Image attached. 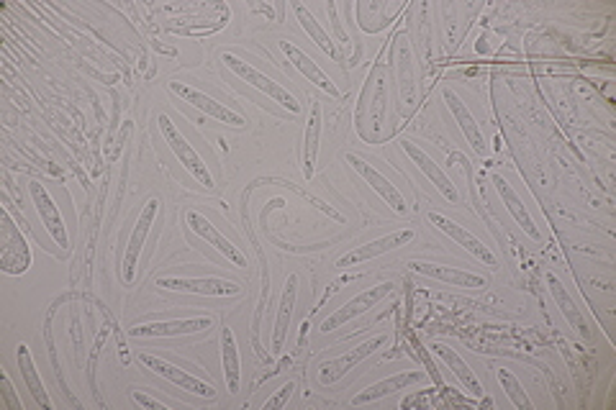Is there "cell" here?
Segmentation results:
<instances>
[{
	"instance_id": "obj_1",
	"label": "cell",
	"mask_w": 616,
	"mask_h": 410,
	"mask_svg": "<svg viewBox=\"0 0 616 410\" xmlns=\"http://www.w3.org/2000/svg\"><path fill=\"white\" fill-rule=\"evenodd\" d=\"M221 62H224V65L229 67V70L234 72L239 80H244L247 85H252V88H257L260 93H265L267 98L273 100V103H278V106H283L288 113H293V116L301 113V103L296 100V95H293L288 88H283L280 82H275L273 77H267L265 72L257 70L255 65H249V62H244V59L234 57L231 52L221 54Z\"/></svg>"
},
{
	"instance_id": "obj_2",
	"label": "cell",
	"mask_w": 616,
	"mask_h": 410,
	"mask_svg": "<svg viewBox=\"0 0 616 410\" xmlns=\"http://www.w3.org/2000/svg\"><path fill=\"white\" fill-rule=\"evenodd\" d=\"M0 270L6 275H26L31 270V246L8 208H0Z\"/></svg>"
},
{
	"instance_id": "obj_3",
	"label": "cell",
	"mask_w": 616,
	"mask_h": 410,
	"mask_svg": "<svg viewBox=\"0 0 616 410\" xmlns=\"http://www.w3.org/2000/svg\"><path fill=\"white\" fill-rule=\"evenodd\" d=\"M157 123H160V131H162V136H165V144L170 147V152L178 157V162L183 164L185 172H188V175L193 177L198 185H203V188H214V177H211V172H208L203 157L196 152V149L190 147V141L185 139L183 131H180L178 126L170 121V116L162 113V116L157 118Z\"/></svg>"
},
{
	"instance_id": "obj_4",
	"label": "cell",
	"mask_w": 616,
	"mask_h": 410,
	"mask_svg": "<svg viewBox=\"0 0 616 410\" xmlns=\"http://www.w3.org/2000/svg\"><path fill=\"white\" fill-rule=\"evenodd\" d=\"M157 213H160V200L149 198L147 203H144L142 213H139L137 223H134V229H131L129 241H126L124 264H121V280H124V285H131L134 277H137L139 257H142V249H144V244H147L149 231H152Z\"/></svg>"
},
{
	"instance_id": "obj_5",
	"label": "cell",
	"mask_w": 616,
	"mask_h": 410,
	"mask_svg": "<svg viewBox=\"0 0 616 410\" xmlns=\"http://www.w3.org/2000/svg\"><path fill=\"white\" fill-rule=\"evenodd\" d=\"M388 295H393V282H380V285L362 290L360 295H355L352 300H347L342 308H337L332 316H326L324 323H321V331H324V334H329V331H337V328L347 326V323L355 321V318H360V316H365L368 311H373L375 305L383 303Z\"/></svg>"
},
{
	"instance_id": "obj_6",
	"label": "cell",
	"mask_w": 616,
	"mask_h": 410,
	"mask_svg": "<svg viewBox=\"0 0 616 410\" xmlns=\"http://www.w3.org/2000/svg\"><path fill=\"white\" fill-rule=\"evenodd\" d=\"M167 90H170L175 98L185 100L188 106L198 108V111L206 113L208 118H214V121H219V123H226V126L242 129L244 123H247V118H244L242 113L231 111L229 106L219 103V100L211 98V95H206L203 90L193 88V85H185V82H180V80H172V82H167Z\"/></svg>"
},
{
	"instance_id": "obj_7",
	"label": "cell",
	"mask_w": 616,
	"mask_h": 410,
	"mask_svg": "<svg viewBox=\"0 0 616 410\" xmlns=\"http://www.w3.org/2000/svg\"><path fill=\"white\" fill-rule=\"evenodd\" d=\"M414 239H416L414 229L391 231L388 236H380V239H373V241H368V244L355 246V249H350L347 254H342V257L334 262V270H350V267H357V264H365V262H370V259L380 257V254L396 252V249H401V246H409Z\"/></svg>"
},
{
	"instance_id": "obj_8",
	"label": "cell",
	"mask_w": 616,
	"mask_h": 410,
	"mask_svg": "<svg viewBox=\"0 0 616 410\" xmlns=\"http://www.w3.org/2000/svg\"><path fill=\"white\" fill-rule=\"evenodd\" d=\"M157 287L172 290V293H193L208 295V298H229V295L242 293V285L224 277H160Z\"/></svg>"
},
{
	"instance_id": "obj_9",
	"label": "cell",
	"mask_w": 616,
	"mask_h": 410,
	"mask_svg": "<svg viewBox=\"0 0 616 410\" xmlns=\"http://www.w3.org/2000/svg\"><path fill=\"white\" fill-rule=\"evenodd\" d=\"M139 362H142L147 369H152L154 375L162 377V380L178 385L180 390H185V393H193V395H198V398H206V400L216 398V387L211 385V382L201 380V377H196V375H190V372H185V369L165 362L162 357H154V354L142 352L139 354Z\"/></svg>"
},
{
	"instance_id": "obj_10",
	"label": "cell",
	"mask_w": 616,
	"mask_h": 410,
	"mask_svg": "<svg viewBox=\"0 0 616 410\" xmlns=\"http://www.w3.org/2000/svg\"><path fill=\"white\" fill-rule=\"evenodd\" d=\"M347 164H350L352 170H355L357 175H360L362 180L368 182L370 188H373L375 193H378L380 198H383V203L388 205L391 211H396L398 216H406V213H409V200L403 198L401 190H398L396 185H393V182L388 180V177L380 175V172L375 170V167L368 162V159H362L360 154H352L350 152V154H347Z\"/></svg>"
},
{
	"instance_id": "obj_11",
	"label": "cell",
	"mask_w": 616,
	"mask_h": 410,
	"mask_svg": "<svg viewBox=\"0 0 616 410\" xmlns=\"http://www.w3.org/2000/svg\"><path fill=\"white\" fill-rule=\"evenodd\" d=\"M427 221L432 223V226L437 231H442V234H445V236H450V239L455 241L457 246H462L465 252L473 254V257L478 259L480 264H486V267H498V257H496V254H493L491 246L483 244V241H480L475 234H470L468 229H462L460 223H455V221H452V218L442 216V213H437V211L429 213Z\"/></svg>"
},
{
	"instance_id": "obj_12",
	"label": "cell",
	"mask_w": 616,
	"mask_h": 410,
	"mask_svg": "<svg viewBox=\"0 0 616 410\" xmlns=\"http://www.w3.org/2000/svg\"><path fill=\"white\" fill-rule=\"evenodd\" d=\"M29 195H31V200H34L36 213H39V218H42L44 229H47V234L52 236L54 244L60 246V249H70V236H67L65 218H62L60 205L54 203L49 190L44 188L42 182H29Z\"/></svg>"
},
{
	"instance_id": "obj_13",
	"label": "cell",
	"mask_w": 616,
	"mask_h": 410,
	"mask_svg": "<svg viewBox=\"0 0 616 410\" xmlns=\"http://www.w3.org/2000/svg\"><path fill=\"white\" fill-rule=\"evenodd\" d=\"M388 344V336L380 334V336H373L370 341H362L360 346H355V349H350V352H344L342 357H334L329 359V362H324L319 367V382L321 385H334L337 380H342L350 369H355L357 364L365 362V359L370 357L373 352H378L380 346Z\"/></svg>"
},
{
	"instance_id": "obj_14",
	"label": "cell",
	"mask_w": 616,
	"mask_h": 410,
	"mask_svg": "<svg viewBox=\"0 0 616 410\" xmlns=\"http://www.w3.org/2000/svg\"><path fill=\"white\" fill-rule=\"evenodd\" d=\"M398 147H401V152L411 159V164H416V167H419V170L424 172V177H427V180L432 182L434 188H437V193L442 195V198H445L447 203H457V200H460V193H457V188H455V185H452L450 177L445 175V170H442V167H439V164L434 162V159L429 157V154L424 152V149H421L419 144H416V141L403 139L401 144H398Z\"/></svg>"
},
{
	"instance_id": "obj_15",
	"label": "cell",
	"mask_w": 616,
	"mask_h": 410,
	"mask_svg": "<svg viewBox=\"0 0 616 410\" xmlns=\"http://www.w3.org/2000/svg\"><path fill=\"white\" fill-rule=\"evenodd\" d=\"M214 326L211 316L198 318H178V321H154V323H139V326L129 328L131 339H160V336H188L198 334V331H208Z\"/></svg>"
},
{
	"instance_id": "obj_16",
	"label": "cell",
	"mask_w": 616,
	"mask_h": 410,
	"mask_svg": "<svg viewBox=\"0 0 616 410\" xmlns=\"http://www.w3.org/2000/svg\"><path fill=\"white\" fill-rule=\"evenodd\" d=\"M185 223H188V229L193 231L196 236H201L206 244H211L219 254H224L226 262H231L234 267H247V257H244L242 252H239V246L231 244L229 239H226L224 234H221L219 229H216L214 223L208 221L203 213L198 211H188V216H185Z\"/></svg>"
},
{
	"instance_id": "obj_17",
	"label": "cell",
	"mask_w": 616,
	"mask_h": 410,
	"mask_svg": "<svg viewBox=\"0 0 616 410\" xmlns=\"http://www.w3.org/2000/svg\"><path fill=\"white\" fill-rule=\"evenodd\" d=\"M278 47H280V52L285 54V59H288V62H291V65L296 67V70L301 72V75L306 77L311 85H314V88H319L321 93H326L329 98H339V88L332 82V77L326 75V72L321 70V67L316 65L314 59L308 57L303 49H298L296 44H293V41H288V39H280Z\"/></svg>"
},
{
	"instance_id": "obj_18",
	"label": "cell",
	"mask_w": 616,
	"mask_h": 410,
	"mask_svg": "<svg viewBox=\"0 0 616 410\" xmlns=\"http://www.w3.org/2000/svg\"><path fill=\"white\" fill-rule=\"evenodd\" d=\"M429 375L427 372H419V369H406V372H396V375L385 377V380L375 382V385L365 387L362 393H357L352 398V405L360 408V405L375 403V400H383L388 395L398 393V390H409L411 385H419V382H427Z\"/></svg>"
},
{
	"instance_id": "obj_19",
	"label": "cell",
	"mask_w": 616,
	"mask_h": 410,
	"mask_svg": "<svg viewBox=\"0 0 616 410\" xmlns=\"http://www.w3.org/2000/svg\"><path fill=\"white\" fill-rule=\"evenodd\" d=\"M442 95H445L447 111H450L452 118H455V121H457V126H460L462 136L468 139L470 149H473V152L478 154V157H486V154H488L486 136H483V131H480V126H478V121H475V118H473V113L468 111V106L462 103V98L452 88H445V93H442Z\"/></svg>"
},
{
	"instance_id": "obj_20",
	"label": "cell",
	"mask_w": 616,
	"mask_h": 410,
	"mask_svg": "<svg viewBox=\"0 0 616 410\" xmlns=\"http://www.w3.org/2000/svg\"><path fill=\"white\" fill-rule=\"evenodd\" d=\"M411 270L419 272L424 277H432L437 282H445L452 287H465V290H483L488 287V277L478 275V272L457 270V267H447V264H432V262H411Z\"/></svg>"
},
{
	"instance_id": "obj_21",
	"label": "cell",
	"mask_w": 616,
	"mask_h": 410,
	"mask_svg": "<svg viewBox=\"0 0 616 410\" xmlns=\"http://www.w3.org/2000/svg\"><path fill=\"white\" fill-rule=\"evenodd\" d=\"M491 182H493V188H496L498 198H501V203L506 205V211H509L511 218L516 221V226H519V229H522L529 239H534V241L542 239V236H539L537 223H534L532 213L527 211V205L522 203L519 193H516V190L511 188L509 182H506L501 175H491Z\"/></svg>"
},
{
	"instance_id": "obj_22",
	"label": "cell",
	"mask_w": 616,
	"mask_h": 410,
	"mask_svg": "<svg viewBox=\"0 0 616 410\" xmlns=\"http://www.w3.org/2000/svg\"><path fill=\"white\" fill-rule=\"evenodd\" d=\"M321 129H324V108H321L319 100H314V103H311V113H308L306 131H303V177H306V180H311L316 172Z\"/></svg>"
},
{
	"instance_id": "obj_23",
	"label": "cell",
	"mask_w": 616,
	"mask_h": 410,
	"mask_svg": "<svg viewBox=\"0 0 616 410\" xmlns=\"http://www.w3.org/2000/svg\"><path fill=\"white\" fill-rule=\"evenodd\" d=\"M296 298H298V275H288L283 285V295H280L278 318L273 326V354L283 352L285 339H288V328H291L293 313H296Z\"/></svg>"
},
{
	"instance_id": "obj_24",
	"label": "cell",
	"mask_w": 616,
	"mask_h": 410,
	"mask_svg": "<svg viewBox=\"0 0 616 410\" xmlns=\"http://www.w3.org/2000/svg\"><path fill=\"white\" fill-rule=\"evenodd\" d=\"M221 369H224L226 390L237 395L239 385H242V357H239L237 336L229 326L221 328Z\"/></svg>"
},
{
	"instance_id": "obj_25",
	"label": "cell",
	"mask_w": 616,
	"mask_h": 410,
	"mask_svg": "<svg viewBox=\"0 0 616 410\" xmlns=\"http://www.w3.org/2000/svg\"><path fill=\"white\" fill-rule=\"evenodd\" d=\"M547 287H550V295L555 298V305L560 308V313H563V318L568 321V326L573 328L575 334L583 336V339H591L586 318H583V313L578 311V305H575V300L570 298V293L565 290L563 282L557 280L555 275H547Z\"/></svg>"
},
{
	"instance_id": "obj_26",
	"label": "cell",
	"mask_w": 616,
	"mask_h": 410,
	"mask_svg": "<svg viewBox=\"0 0 616 410\" xmlns=\"http://www.w3.org/2000/svg\"><path fill=\"white\" fill-rule=\"evenodd\" d=\"M432 349H434V354H437V357L442 359V362H445L447 367L452 369V375H455L457 380H460V385L465 387V390H468L470 395H475V398H483V393H486V390H483V385H480L478 375H475L473 369L468 367V362H465V359H462L460 354H457L455 349H452V346L432 344Z\"/></svg>"
},
{
	"instance_id": "obj_27",
	"label": "cell",
	"mask_w": 616,
	"mask_h": 410,
	"mask_svg": "<svg viewBox=\"0 0 616 410\" xmlns=\"http://www.w3.org/2000/svg\"><path fill=\"white\" fill-rule=\"evenodd\" d=\"M293 13H296L298 24H301V29L306 31L308 36H311V41H314L316 47L321 49V52L326 54V57H332L334 62H342V52L337 49V44L332 41V36H329V31L324 29V26L316 21V16L311 11H308L303 3H293Z\"/></svg>"
},
{
	"instance_id": "obj_28",
	"label": "cell",
	"mask_w": 616,
	"mask_h": 410,
	"mask_svg": "<svg viewBox=\"0 0 616 410\" xmlns=\"http://www.w3.org/2000/svg\"><path fill=\"white\" fill-rule=\"evenodd\" d=\"M16 357H18V369H21V377H24V382H26V390L31 393L34 403L49 410V408H52V400H49L47 390H44L42 375L36 372V364H34V357H31V352H29V346L18 344Z\"/></svg>"
},
{
	"instance_id": "obj_29",
	"label": "cell",
	"mask_w": 616,
	"mask_h": 410,
	"mask_svg": "<svg viewBox=\"0 0 616 410\" xmlns=\"http://www.w3.org/2000/svg\"><path fill=\"white\" fill-rule=\"evenodd\" d=\"M496 377H498V385H501V390L506 393V398L514 403V408H522V410H532L534 403L532 398L527 395V390L522 387V382H519V377L514 375V372H509L506 367H498L496 369Z\"/></svg>"
},
{
	"instance_id": "obj_30",
	"label": "cell",
	"mask_w": 616,
	"mask_h": 410,
	"mask_svg": "<svg viewBox=\"0 0 616 410\" xmlns=\"http://www.w3.org/2000/svg\"><path fill=\"white\" fill-rule=\"evenodd\" d=\"M293 390H296V382H285V385L280 387L273 398L265 400V410H283L285 405H288V400H291Z\"/></svg>"
},
{
	"instance_id": "obj_31",
	"label": "cell",
	"mask_w": 616,
	"mask_h": 410,
	"mask_svg": "<svg viewBox=\"0 0 616 410\" xmlns=\"http://www.w3.org/2000/svg\"><path fill=\"white\" fill-rule=\"evenodd\" d=\"M131 400H134V403H137V405H142V408H157V410L165 408V403L149 398V395L139 393V390H134V393H131Z\"/></svg>"
},
{
	"instance_id": "obj_32",
	"label": "cell",
	"mask_w": 616,
	"mask_h": 410,
	"mask_svg": "<svg viewBox=\"0 0 616 410\" xmlns=\"http://www.w3.org/2000/svg\"><path fill=\"white\" fill-rule=\"evenodd\" d=\"M326 11H329V16H332V21H334V31H337V39L342 41V44H350V36L344 34L342 24H339V18H337V6H334V3H329V6H326Z\"/></svg>"
},
{
	"instance_id": "obj_33",
	"label": "cell",
	"mask_w": 616,
	"mask_h": 410,
	"mask_svg": "<svg viewBox=\"0 0 616 410\" xmlns=\"http://www.w3.org/2000/svg\"><path fill=\"white\" fill-rule=\"evenodd\" d=\"M3 393H6V398L11 400L13 405H21V403H16V400H13V387H11V380H8L6 375H3Z\"/></svg>"
}]
</instances>
